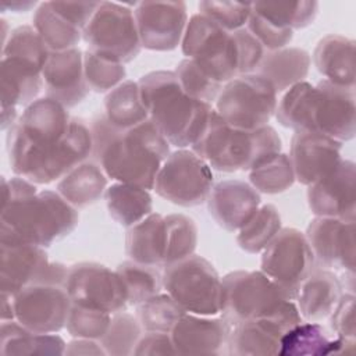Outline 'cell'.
<instances>
[{"instance_id":"1","label":"cell","mask_w":356,"mask_h":356,"mask_svg":"<svg viewBox=\"0 0 356 356\" xmlns=\"http://www.w3.org/2000/svg\"><path fill=\"white\" fill-rule=\"evenodd\" d=\"M90 128L71 118L61 103L42 97L26 106L8 129L7 153L13 172L36 185L60 181L92 156Z\"/></svg>"},{"instance_id":"2","label":"cell","mask_w":356,"mask_h":356,"mask_svg":"<svg viewBox=\"0 0 356 356\" xmlns=\"http://www.w3.org/2000/svg\"><path fill=\"white\" fill-rule=\"evenodd\" d=\"M92 161L115 182L153 189L156 175L170 156V143L159 128L146 120L125 131L114 128L106 115H97L90 124Z\"/></svg>"},{"instance_id":"3","label":"cell","mask_w":356,"mask_h":356,"mask_svg":"<svg viewBox=\"0 0 356 356\" xmlns=\"http://www.w3.org/2000/svg\"><path fill=\"white\" fill-rule=\"evenodd\" d=\"M274 115L282 127L295 132L314 131L343 143L356 132L355 89L325 79L317 85L302 81L284 92Z\"/></svg>"},{"instance_id":"4","label":"cell","mask_w":356,"mask_h":356,"mask_svg":"<svg viewBox=\"0 0 356 356\" xmlns=\"http://www.w3.org/2000/svg\"><path fill=\"white\" fill-rule=\"evenodd\" d=\"M78 209L57 191L38 188L1 202L0 243L47 248L68 236L78 225Z\"/></svg>"},{"instance_id":"5","label":"cell","mask_w":356,"mask_h":356,"mask_svg":"<svg viewBox=\"0 0 356 356\" xmlns=\"http://www.w3.org/2000/svg\"><path fill=\"white\" fill-rule=\"evenodd\" d=\"M138 83L149 120L168 143L178 149L192 147L203 135L213 106L191 97L174 71L147 72Z\"/></svg>"},{"instance_id":"6","label":"cell","mask_w":356,"mask_h":356,"mask_svg":"<svg viewBox=\"0 0 356 356\" xmlns=\"http://www.w3.org/2000/svg\"><path fill=\"white\" fill-rule=\"evenodd\" d=\"M282 147L277 131L264 125L256 129H239L228 125L213 108L200 139L191 147L211 170L221 172L250 171Z\"/></svg>"},{"instance_id":"7","label":"cell","mask_w":356,"mask_h":356,"mask_svg":"<svg viewBox=\"0 0 356 356\" xmlns=\"http://www.w3.org/2000/svg\"><path fill=\"white\" fill-rule=\"evenodd\" d=\"M221 282L220 314L231 325L256 318H275L289 330L303 321L296 303L261 270L232 271Z\"/></svg>"},{"instance_id":"8","label":"cell","mask_w":356,"mask_h":356,"mask_svg":"<svg viewBox=\"0 0 356 356\" xmlns=\"http://www.w3.org/2000/svg\"><path fill=\"white\" fill-rule=\"evenodd\" d=\"M181 49L186 58L221 85L239 75L241 58L235 33L199 13L188 19Z\"/></svg>"},{"instance_id":"9","label":"cell","mask_w":356,"mask_h":356,"mask_svg":"<svg viewBox=\"0 0 356 356\" xmlns=\"http://www.w3.org/2000/svg\"><path fill=\"white\" fill-rule=\"evenodd\" d=\"M163 288L188 313L199 316L221 313V277L214 266L202 256L193 253L165 266Z\"/></svg>"},{"instance_id":"10","label":"cell","mask_w":356,"mask_h":356,"mask_svg":"<svg viewBox=\"0 0 356 356\" xmlns=\"http://www.w3.org/2000/svg\"><path fill=\"white\" fill-rule=\"evenodd\" d=\"M277 104L278 93L273 83L252 72L224 83L214 102V110L234 128L256 129L268 125Z\"/></svg>"},{"instance_id":"11","label":"cell","mask_w":356,"mask_h":356,"mask_svg":"<svg viewBox=\"0 0 356 356\" xmlns=\"http://www.w3.org/2000/svg\"><path fill=\"white\" fill-rule=\"evenodd\" d=\"M82 39L88 50L121 64L132 61L142 49L134 10L114 1H100Z\"/></svg>"},{"instance_id":"12","label":"cell","mask_w":356,"mask_h":356,"mask_svg":"<svg viewBox=\"0 0 356 356\" xmlns=\"http://www.w3.org/2000/svg\"><path fill=\"white\" fill-rule=\"evenodd\" d=\"M213 182L211 167L186 147L170 153L156 175L153 189L172 204L192 207L207 200Z\"/></svg>"},{"instance_id":"13","label":"cell","mask_w":356,"mask_h":356,"mask_svg":"<svg viewBox=\"0 0 356 356\" xmlns=\"http://www.w3.org/2000/svg\"><path fill=\"white\" fill-rule=\"evenodd\" d=\"M314 256L306 235L296 228H281L261 252L260 270L282 293L295 300L298 289L314 268Z\"/></svg>"},{"instance_id":"14","label":"cell","mask_w":356,"mask_h":356,"mask_svg":"<svg viewBox=\"0 0 356 356\" xmlns=\"http://www.w3.org/2000/svg\"><path fill=\"white\" fill-rule=\"evenodd\" d=\"M64 288L72 305L110 314L128 306V292L121 275L100 263L82 261L71 266Z\"/></svg>"},{"instance_id":"15","label":"cell","mask_w":356,"mask_h":356,"mask_svg":"<svg viewBox=\"0 0 356 356\" xmlns=\"http://www.w3.org/2000/svg\"><path fill=\"white\" fill-rule=\"evenodd\" d=\"M68 268L61 263H51L44 248L21 243H0V291L17 295L33 284H51L64 286Z\"/></svg>"},{"instance_id":"16","label":"cell","mask_w":356,"mask_h":356,"mask_svg":"<svg viewBox=\"0 0 356 356\" xmlns=\"http://www.w3.org/2000/svg\"><path fill=\"white\" fill-rule=\"evenodd\" d=\"M15 320L33 332L53 334L65 328L72 302L64 286L33 284L13 296Z\"/></svg>"},{"instance_id":"17","label":"cell","mask_w":356,"mask_h":356,"mask_svg":"<svg viewBox=\"0 0 356 356\" xmlns=\"http://www.w3.org/2000/svg\"><path fill=\"white\" fill-rule=\"evenodd\" d=\"M134 15L142 47L153 51L177 49L189 19L184 1H140Z\"/></svg>"},{"instance_id":"18","label":"cell","mask_w":356,"mask_h":356,"mask_svg":"<svg viewBox=\"0 0 356 356\" xmlns=\"http://www.w3.org/2000/svg\"><path fill=\"white\" fill-rule=\"evenodd\" d=\"M306 239L321 268L355 275V221L314 217L306 229Z\"/></svg>"},{"instance_id":"19","label":"cell","mask_w":356,"mask_h":356,"mask_svg":"<svg viewBox=\"0 0 356 356\" xmlns=\"http://www.w3.org/2000/svg\"><path fill=\"white\" fill-rule=\"evenodd\" d=\"M356 165L352 160L341 163L324 178L307 186V204L316 217L355 221Z\"/></svg>"},{"instance_id":"20","label":"cell","mask_w":356,"mask_h":356,"mask_svg":"<svg viewBox=\"0 0 356 356\" xmlns=\"http://www.w3.org/2000/svg\"><path fill=\"white\" fill-rule=\"evenodd\" d=\"M342 142L314 131L295 132L291 140L289 160L295 179L312 185L328 175L341 163Z\"/></svg>"},{"instance_id":"21","label":"cell","mask_w":356,"mask_h":356,"mask_svg":"<svg viewBox=\"0 0 356 356\" xmlns=\"http://www.w3.org/2000/svg\"><path fill=\"white\" fill-rule=\"evenodd\" d=\"M211 218L224 229L239 231L259 210L260 193L242 179H224L213 185L207 197Z\"/></svg>"},{"instance_id":"22","label":"cell","mask_w":356,"mask_h":356,"mask_svg":"<svg viewBox=\"0 0 356 356\" xmlns=\"http://www.w3.org/2000/svg\"><path fill=\"white\" fill-rule=\"evenodd\" d=\"M46 97L64 107H75L89 95V86L83 72V53L78 49L51 51L42 72Z\"/></svg>"},{"instance_id":"23","label":"cell","mask_w":356,"mask_h":356,"mask_svg":"<svg viewBox=\"0 0 356 356\" xmlns=\"http://www.w3.org/2000/svg\"><path fill=\"white\" fill-rule=\"evenodd\" d=\"M231 324L222 317L185 313L170 331L177 355H221Z\"/></svg>"},{"instance_id":"24","label":"cell","mask_w":356,"mask_h":356,"mask_svg":"<svg viewBox=\"0 0 356 356\" xmlns=\"http://www.w3.org/2000/svg\"><path fill=\"white\" fill-rule=\"evenodd\" d=\"M355 341L330 332L317 321H302L289 328L281 338V356H324L353 350Z\"/></svg>"},{"instance_id":"25","label":"cell","mask_w":356,"mask_h":356,"mask_svg":"<svg viewBox=\"0 0 356 356\" xmlns=\"http://www.w3.org/2000/svg\"><path fill=\"white\" fill-rule=\"evenodd\" d=\"M341 296V280L332 270L318 267L300 284L295 300L303 320L320 323L330 317Z\"/></svg>"},{"instance_id":"26","label":"cell","mask_w":356,"mask_h":356,"mask_svg":"<svg viewBox=\"0 0 356 356\" xmlns=\"http://www.w3.org/2000/svg\"><path fill=\"white\" fill-rule=\"evenodd\" d=\"M288 328L275 318H256L231 325L228 352L235 356L278 355Z\"/></svg>"},{"instance_id":"27","label":"cell","mask_w":356,"mask_h":356,"mask_svg":"<svg viewBox=\"0 0 356 356\" xmlns=\"http://www.w3.org/2000/svg\"><path fill=\"white\" fill-rule=\"evenodd\" d=\"M125 252L131 260L164 267L168 252V229L165 216L150 213L142 221L128 228L125 236Z\"/></svg>"},{"instance_id":"28","label":"cell","mask_w":356,"mask_h":356,"mask_svg":"<svg viewBox=\"0 0 356 356\" xmlns=\"http://www.w3.org/2000/svg\"><path fill=\"white\" fill-rule=\"evenodd\" d=\"M313 63L325 81L355 89V40L342 35L330 33L320 39Z\"/></svg>"},{"instance_id":"29","label":"cell","mask_w":356,"mask_h":356,"mask_svg":"<svg viewBox=\"0 0 356 356\" xmlns=\"http://www.w3.org/2000/svg\"><path fill=\"white\" fill-rule=\"evenodd\" d=\"M44 88L42 71L14 57H1V107H26Z\"/></svg>"},{"instance_id":"30","label":"cell","mask_w":356,"mask_h":356,"mask_svg":"<svg viewBox=\"0 0 356 356\" xmlns=\"http://www.w3.org/2000/svg\"><path fill=\"white\" fill-rule=\"evenodd\" d=\"M312 57L300 47H284L264 51L256 74L268 79L277 93H284L295 83L305 81L309 74Z\"/></svg>"},{"instance_id":"31","label":"cell","mask_w":356,"mask_h":356,"mask_svg":"<svg viewBox=\"0 0 356 356\" xmlns=\"http://www.w3.org/2000/svg\"><path fill=\"white\" fill-rule=\"evenodd\" d=\"M107 178L97 163L83 161L57 182V192L75 209H85L104 196Z\"/></svg>"},{"instance_id":"32","label":"cell","mask_w":356,"mask_h":356,"mask_svg":"<svg viewBox=\"0 0 356 356\" xmlns=\"http://www.w3.org/2000/svg\"><path fill=\"white\" fill-rule=\"evenodd\" d=\"M65 341L53 334L33 332L17 320L1 321L0 353L1 355H64Z\"/></svg>"},{"instance_id":"33","label":"cell","mask_w":356,"mask_h":356,"mask_svg":"<svg viewBox=\"0 0 356 356\" xmlns=\"http://www.w3.org/2000/svg\"><path fill=\"white\" fill-rule=\"evenodd\" d=\"M104 200L111 218L125 228H131L150 213H153V200L147 189L114 182L107 186Z\"/></svg>"},{"instance_id":"34","label":"cell","mask_w":356,"mask_h":356,"mask_svg":"<svg viewBox=\"0 0 356 356\" xmlns=\"http://www.w3.org/2000/svg\"><path fill=\"white\" fill-rule=\"evenodd\" d=\"M104 115L108 122L125 131L149 120V113L142 102L139 83L125 79L111 89L104 97Z\"/></svg>"},{"instance_id":"35","label":"cell","mask_w":356,"mask_h":356,"mask_svg":"<svg viewBox=\"0 0 356 356\" xmlns=\"http://www.w3.org/2000/svg\"><path fill=\"white\" fill-rule=\"evenodd\" d=\"M33 28L50 51H64L76 47L82 31L57 14L50 1L40 3L33 14Z\"/></svg>"},{"instance_id":"36","label":"cell","mask_w":356,"mask_h":356,"mask_svg":"<svg viewBox=\"0 0 356 356\" xmlns=\"http://www.w3.org/2000/svg\"><path fill=\"white\" fill-rule=\"evenodd\" d=\"M281 216L274 204H263L238 231L236 242L248 253H260L281 229Z\"/></svg>"},{"instance_id":"37","label":"cell","mask_w":356,"mask_h":356,"mask_svg":"<svg viewBox=\"0 0 356 356\" xmlns=\"http://www.w3.org/2000/svg\"><path fill=\"white\" fill-rule=\"evenodd\" d=\"M252 11L271 24L285 29H302L313 24L318 13L317 1L293 3H252Z\"/></svg>"},{"instance_id":"38","label":"cell","mask_w":356,"mask_h":356,"mask_svg":"<svg viewBox=\"0 0 356 356\" xmlns=\"http://www.w3.org/2000/svg\"><path fill=\"white\" fill-rule=\"evenodd\" d=\"M115 270L125 284L128 306H139L163 289V274L156 266L140 264L129 259L118 264Z\"/></svg>"},{"instance_id":"39","label":"cell","mask_w":356,"mask_h":356,"mask_svg":"<svg viewBox=\"0 0 356 356\" xmlns=\"http://www.w3.org/2000/svg\"><path fill=\"white\" fill-rule=\"evenodd\" d=\"M295 181L289 156L281 152L249 171V184L259 193H282L288 191Z\"/></svg>"},{"instance_id":"40","label":"cell","mask_w":356,"mask_h":356,"mask_svg":"<svg viewBox=\"0 0 356 356\" xmlns=\"http://www.w3.org/2000/svg\"><path fill=\"white\" fill-rule=\"evenodd\" d=\"M51 51L31 25H21L10 31L8 38L3 42V57H14L26 61L42 72L50 58Z\"/></svg>"},{"instance_id":"41","label":"cell","mask_w":356,"mask_h":356,"mask_svg":"<svg viewBox=\"0 0 356 356\" xmlns=\"http://www.w3.org/2000/svg\"><path fill=\"white\" fill-rule=\"evenodd\" d=\"M142 334L143 328L138 317L122 310L111 314L108 328L99 342L106 355L128 356L132 355Z\"/></svg>"},{"instance_id":"42","label":"cell","mask_w":356,"mask_h":356,"mask_svg":"<svg viewBox=\"0 0 356 356\" xmlns=\"http://www.w3.org/2000/svg\"><path fill=\"white\" fill-rule=\"evenodd\" d=\"M186 312L167 292L157 293L138 306V320L143 331L167 332Z\"/></svg>"},{"instance_id":"43","label":"cell","mask_w":356,"mask_h":356,"mask_svg":"<svg viewBox=\"0 0 356 356\" xmlns=\"http://www.w3.org/2000/svg\"><path fill=\"white\" fill-rule=\"evenodd\" d=\"M83 72L89 89L97 93H108L124 82L127 76L124 64L102 57L90 50L83 53Z\"/></svg>"},{"instance_id":"44","label":"cell","mask_w":356,"mask_h":356,"mask_svg":"<svg viewBox=\"0 0 356 356\" xmlns=\"http://www.w3.org/2000/svg\"><path fill=\"white\" fill-rule=\"evenodd\" d=\"M165 221L168 229V252L165 266H168L195 253L197 245V227L191 217L181 213L165 216Z\"/></svg>"},{"instance_id":"45","label":"cell","mask_w":356,"mask_h":356,"mask_svg":"<svg viewBox=\"0 0 356 356\" xmlns=\"http://www.w3.org/2000/svg\"><path fill=\"white\" fill-rule=\"evenodd\" d=\"M175 75L178 78L182 89L193 99L213 104L222 88L221 83L211 79L206 72H203L192 60H182L177 68Z\"/></svg>"},{"instance_id":"46","label":"cell","mask_w":356,"mask_h":356,"mask_svg":"<svg viewBox=\"0 0 356 356\" xmlns=\"http://www.w3.org/2000/svg\"><path fill=\"white\" fill-rule=\"evenodd\" d=\"M111 320V314L83 307L78 305H72L68 313L65 328L68 334L74 338H86L99 341L108 328Z\"/></svg>"},{"instance_id":"47","label":"cell","mask_w":356,"mask_h":356,"mask_svg":"<svg viewBox=\"0 0 356 356\" xmlns=\"http://www.w3.org/2000/svg\"><path fill=\"white\" fill-rule=\"evenodd\" d=\"M199 14L210 18L213 22L234 32L246 26L252 14V3L239 1H200L197 4Z\"/></svg>"},{"instance_id":"48","label":"cell","mask_w":356,"mask_h":356,"mask_svg":"<svg viewBox=\"0 0 356 356\" xmlns=\"http://www.w3.org/2000/svg\"><path fill=\"white\" fill-rule=\"evenodd\" d=\"M256 39L257 42L264 47V50H278L288 47L293 38V31L280 28L270 21L261 18L260 15L254 14L252 11L248 24L245 26Z\"/></svg>"},{"instance_id":"49","label":"cell","mask_w":356,"mask_h":356,"mask_svg":"<svg viewBox=\"0 0 356 356\" xmlns=\"http://www.w3.org/2000/svg\"><path fill=\"white\" fill-rule=\"evenodd\" d=\"M331 316V327L335 335L355 341V295L352 292L342 293Z\"/></svg>"},{"instance_id":"50","label":"cell","mask_w":356,"mask_h":356,"mask_svg":"<svg viewBox=\"0 0 356 356\" xmlns=\"http://www.w3.org/2000/svg\"><path fill=\"white\" fill-rule=\"evenodd\" d=\"M234 33L236 36L238 46H239V58H241L239 75L252 74L256 71L266 50L246 28L234 31Z\"/></svg>"},{"instance_id":"51","label":"cell","mask_w":356,"mask_h":356,"mask_svg":"<svg viewBox=\"0 0 356 356\" xmlns=\"http://www.w3.org/2000/svg\"><path fill=\"white\" fill-rule=\"evenodd\" d=\"M57 14L83 32L100 1H50Z\"/></svg>"},{"instance_id":"52","label":"cell","mask_w":356,"mask_h":356,"mask_svg":"<svg viewBox=\"0 0 356 356\" xmlns=\"http://www.w3.org/2000/svg\"><path fill=\"white\" fill-rule=\"evenodd\" d=\"M132 355L135 356H154V355H177L175 346L170 334L157 331H145Z\"/></svg>"},{"instance_id":"53","label":"cell","mask_w":356,"mask_h":356,"mask_svg":"<svg viewBox=\"0 0 356 356\" xmlns=\"http://www.w3.org/2000/svg\"><path fill=\"white\" fill-rule=\"evenodd\" d=\"M64 355L71 356H104L106 350L96 339H86V338H74V341L68 342L64 350Z\"/></svg>"},{"instance_id":"54","label":"cell","mask_w":356,"mask_h":356,"mask_svg":"<svg viewBox=\"0 0 356 356\" xmlns=\"http://www.w3.org/2000/svg\"><path fill=\"white\" fill-rule=\"evenodd\" d=\"M1 299H3V305H1V321L15 320L13 296H11V295H7V293H1Z\"/></svg>"},{"instance_id":"55","label":"cell","mask_w":356,"mask_h":356,"mask_svg":"<svg viewBox=\"0 0 356 356\" xmlns=\"http://www.w3.org/2000/svg\"><path fill=\"white\" fill-rule=\"evenodd\" d=\"M36 6V1H1V10H11L14 13H25Z\"/></svg>"}]
</instances>
